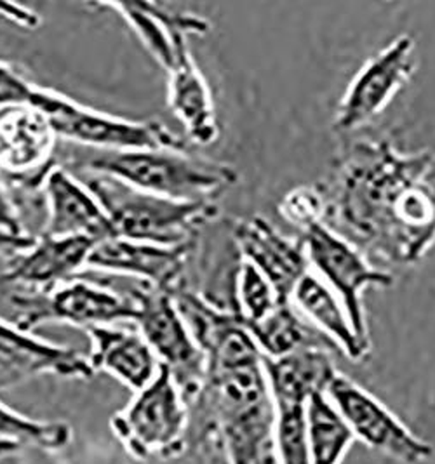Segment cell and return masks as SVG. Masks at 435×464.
I'll return each mask as SVG.
<instances>
[{
	"instance_id": "cell-12",
	"label": "cell",
	"mask_w": 435,
	"mask_h": 464,
	"mask_svg": "<svg viewBox=\"0 0 435 464\" xmlns=\"http://www.w3.org/2000/svg\"><path fill=\"white\" fill-rule=\"evenodd\" d=\"M326 395L352 430L353 437L374 450L404 464L423 463L434 454L430 443L413 435L381 401L351 378L338 372Z\"/></svg>"
},
{
	"instance_id": "cell-9",
	"label": "cell",
	"mask_w": 435,
	"mask_h": 464,
	"mask_svg": "<svg viewBox=\"0 0 435 464\" xmlns=\"http://www.w3.org/2000/svg\"><path fill=\"white\" fill-rule=\"evenodd\" d=\"M303 244L311 272L340 297L357 338L370 344L362 295L368 287H392L394 275L374 268L355 244L326 223L303 232Z\"/></svg>"
},
{
	"instance_id": "cell-30",
	"label": "cell",
	"mask_w": 435,
	"mask_h": 464,
	"mask_svg": "<svg viewBox=\"0 0 435 464\" xmlns=\"http://www.w3.org/2000/svg\"><path fill=\"white\" fill-rule=\"evenodd\" d=\"M23 443L15 442V440H7V439H0V461L20 452Z\"/></svg>"
},
{
	"instance_id": "cell-10",
	"label": "cell",
	"mask_w": 435,
	"mask_h": 464,
	"mask_svg": "<svg viewBox=\"0 0 435 464\" xmlns=\"http://www.w3.org/2000/svg\"><path fill=\"white\" fill-rule=\"evenodd\" d=\"M166 18L174 37L173 62L166 70L169 108L185 127L187 141L208 147L218 140L220 129L211 89L192 58L188 39L206 35L211 24L192 13H176L167 7Z\"/></svg>"
},
{
	"instance_id": "cell-25",
	"label": "cell",
	"mask_w": 435,
	"mask_h": 464,
	"mask_svg": "<svg viewBox=\"0 0 435 464\" xmlns=\"http://www.w3.org/2000/svg\"><path fill=\"white\" fill-rule=\"evenodd\" d=\"M235 312L242 324H251L267 317L270 312L281 304L269 280L260 274L252 265L241 259L233 285Z\"/></svg>"
},
{
	"instance_id": "cell-11",
	"label": "cell",
	"mask_w": 435,
	"mask_h": 464,
	"mask_svg": "<svg viewBox=\"0 0 435 464\" xmlns=\"http://www.w3.org/2000/svg\"><path fill=\"white\" fill-rule=\"evenodd\" d=\"M415 39L402 34L362 64L336 110L338 130H357L391 105L415 73Z\"/></svg>"
},
{
	"instance_id": "cell-14",
	"label": "cell",
	"mask_w": 435,
	"mask_h": 464,
	"mask_svg": "<svg viewBox=\"0 0 435 464\" xmlns=\"http://www.w3.org/2000/svg\"><path fill=\"white\" fill-rule=\"evenodd\" d=\"M44 374L91 380L94 371L87 357L77 350L44 341L0 318V390Z\"/></svg>"
},
{
	"instance_id": "cell-18",
	"label": "cell",
	"mask_w": 435,
	"mask_h": 464,
	"mask_svg": "<svg viewBox=\"0 0 435 464\" xmlns=\"http://www.w3.org/2000/svg\"><path fill=\"white\" fill-rule=\"evenodd\" d=\"M91 338V369L104 371L138 393L159 374L161 363L138 329L100 325L85 331Z\"/></svg>"
},
{
	"instance_id": "cell-1",
	"label": "cell",
	"mask_w": 435,
	"mask_h": 464,
	"mask_svg": "<svg viewBox=\"0 0 435 464\" xmlns=\"http://www.w3.org/2000/svg\"><path fill=\"white\" fill-rule=\"evenodd\" d=\"M324 197L332 225L381 259L415 265L435 244V153L357 141Z\"/></svg>"
},
{
	"instance_id": "cell-2",
	"label": "cell",
	"mask_w": 435,
	"mask_h": 464,
	"mask_svg": "<svg viewBox=\"0 0 435 464\" xmlns=\"http://www.w3.org/2000/svg\"><path fill=\"white\" fill-rule=\"evenodd\" d=\"M187 405L188 447L214 443L228 464H279L275 407L263 359L208 371Z\"/></svg>"
},
{
	"instance_id": "cell-8",
	"label": "cell",
	"mask_w": 435,
	"mask_h": 464,
	"mask_svg": "<svg viewBox=\"0 0 435 464\" xmlns=\"http://www.w3.org/2000/svg\"><path fill=\"white\" fill-rule=\"evenodd\" d=\"M16 312L13 324L32 333L49 324H68L83 329L133 322L131 297L85 280H68L49 291H28L11 297Z\"/></svg>"
},
{
	"instance_id": "cell-29",
	"label": "cell",
	"mask_w": 435,
	"mask_h": 464,
	"mask_svg": "<svg viewBox=\"0 0 435 464\" xmlns=\"http://www.w3.org/2000/svg\"><path fill=\"white\" fill-rule=\"evenodd\" d=\"M35 238H28V237H16L11 233L2 232L0 230V256H4L5 259L15 256V254L25 251L26 247L32 246Z\"/></svg>"
},
{
	"instance_id": "cell-23",
	"label": "cell",
	"mask_w": 435,
	"mask_h": 464,
	"mask_svg": "<svg viewBox=\"0 0 435 464\" xmlns=\"http://www.w3.org/2000/svg\"><path fill=\"white\" fill-rule=\"evenodd\" d=\"M0 439L56 452L72 442V428L63 421L26 418L0 401Z\"/></svg>"
},
{
	"instance_id": "cell-24",
	"label": "cell",
	"mask_w": 435,
	"mask_h": 464,
	"mask_svg": "<svg viewBox=\"0 0 435 464\" xmlns=\"http://www.w3.org/2000/svg\"><path fill=\"white\" fill-rule=\"evenodd\" d=\"M275 450L279 464H311L309 445V403H273Z\"/></svg>"
},
{
	"instance_id": "cell-22",
	"label": "cell",
	"mask_w": 435,
	"mask_h": 464,
	"mask_svg": "<svg viewBox=\"0 0 435 464\" xmlns=\"http://www.w3.org/2000/svg\"><path fill=\"white\" fill-rule=\"evenodd\" d=\"M307 421L311 464L341 463L355 437L326 393L311 397Z\"/></svg>"
},
{
	"instance_id": "cell-4",
	"label": "cell",
	"mask_w": 435,
	"mask_h": 464,
	"mask_svg": "<svg viewBox=\"0 0 435 464\" xmlns=\"http://www.w3.org/2000/svg\"><path fill=\"white\" fill-rule=\"evenodd\" d=\"M72 174L100 200L115 235L133 242L163 247L190 246L199 228L214 221L220 211L216 202H180L136 190L102 174Z\"/></svg>"
},
{
	"instance_id": "cell-17",
	"label": "cell",
	"mask_w": 435,
	"mask_h": 464,
	"mask_svg": "<svg viewBox=\"0 0 435 464\" xmlns=\"http://www.w3.org/2000/svg\"><path fill=\"white\" fill-rule=\"evenodd\" d=\"M42 190L47 204L44 233L87 237L94 242L117 237L100 200L66 168L51 162L42 179Z\"/></svg>"
},
{
	"instance_id": "cell-7",
	"label": "cell",
	"mask_w": 435,
	"mask_h": 464,
	"mask_svg": "<svg viewBox=\"0 0 435 464\" xmlns=\"http://www.w3.org/2000/svg\"><path fill=\"white\" fill-rule=\"evenodd\" d=\"M140 331L163 367H166L185 401H190L206 380V357L182 317L174 293L138 282L129 287Z\"/></svg>"
},
{
	"instance_id": "cell-21",
	"label": "cell",
	"mask_w": 435,
	"mask_h": 464,
	"mask_svg": "<svg viewBox=\"0 0 435 464\" xmlns=\"http://www.w3.org/2000/svg\"><path fill=\"white\" fill-rule=\"evenodd\" d=\"M244 325L267 359H281L311 346H334L331 341H324L322 333L311 329L300 318L292 303H281L267 317Z\"/></svg>"
},
{
	"instance_id": "cell-27",
	"label": "cell",
	"mask_w": 435,
	"mask_h": 464,
	"mask_svg": "<svg viewBox=\"0 0 435 464\" xmlns=\"http://www.w3.org/2000/svg\"><path fill=\"white\" fill-rule=\"evenodd\" d=\"M35 85L23 79L9 64L0 62V108L30 106Z\"/></svg>"
},
{
	"instance_id": "cell-26",
	"label": "cell",
	"mask_w": 435,
	"mask_h": 464,
	"mask_svg": "<svg viewBox=\"0 0 435 464\" xmlns=\"http://www.w3.org/2000/svg\"><path fill=\"white\" fill-rule=\"evenodd\" d=\"M279 214L303 232L324 223L326 197L324 191L313 187H300L291 190L279 204Z\"/></svg>"
},
{
	"instance_id": "cell-19",
	"label": "cell",
	"mask_w": 435,
	"mask_h": 464,
	"mask_svg": "<svg viewBox=\"0 0 435 464\" xmlns=\"http://www.w3.org/2000/svg\"><path fill=\"white\" fill-rule=\"evenodd\" d=\"M273 403H309L311 397L326 393L338 371L328 348L311 346L281 359L263 357Z\"/></svg>"
},
{
	"instance_id": "cell-5",
	"label": "cell",
	"mask_w": 435,
	"mask_h": 464,
	"mask_svg": "<svg viewBox=\"0 0 435 464\" xmlns=\"http://www.w3.org/2000/svg\"><path fill=\"white\" fill-rule=\"evenodd\" d=\"M30 108L64 143L93 150H176L187 140L159 121H127L79 105L56 91L35 85Z\"/></svg>"
},
{
	"instance_id": "cell-20",
	"label": "cell",
	"mask_w": 435,
	"mask_h": 464,
	"mask_svg": "<svg viewBox=\"0 0 435 464\" xmlns=\"http://www.w3.org/2000/svg\"><path fill=\"white\" fill-rule=\"evenodd\" d=\"M291 303L349 359L362 362L368 357L371 346L357 338L340 297L311 270L296 285Z\"/></svg>"
},
{
	"instance_id": "cell-13",
	"label": "cell",
	"mask_w": 435,
	"mask_h": 464,
	"mask_svg": "<svg viewBox=\"0 0 435 464\" xmlns=\"http://www.w3.org/2000/svg\"><path fill=\"white\" fill-rule=\"evenodd\" d=\"M232 240L239 257L269 280L279 301L291 303L296 285L311 272L303 238L292 240L265 218L249 216L233 225Z\"/></svg>"
},
{
	"instance_id": "cell-6",
	"label": "cell",
	"mask_w": 435,
	"mask_h": 464,
	"mask_svg": "<svg viewBox=\"0 0 435 464\" xmlns=\"http://www.w3.org/2000/svg\"><path fill=\"white\" fill-rule=\"evenodd\" d=\"M188 405L166 367L123 411L110 428L127 454L140 461L174 459L188 447Z\"/></svg>"
},
{
	"instance_id": "cell-3",
	"label": "cell",
	"mask_w": 435,
	"mask_h": 464,
	"mask_svg": "<svg viewBox=\"0 0 435 464\" xmlns=\"http://www.w3.org/2000/svg\"><path fill=\"white\" fill-rule=\"evenodd\" d=\"M60 166L72 172H93L152 195L180 202H214L232 188V166L176 150H93L70 145Z\"/></svg>"
},
{
	"instance_id": "cell-28",
	"label": "cell",
	"mask_w": 435,
	"mask_h": 464,
	"mask_svg": "<svg viewBox=\"0 0 435 464\" xmlns=\"http://www.w3.org/2000/svg\"><path fill=\"white\" fill-rule=\"evenodd\" d=\"M0 230L16 235V237H26V233L23 230V225H21L20 214L9 195L4 179H0Z\"/></svg>"
},
{
	"instance_id": "cell-16",
	"label": "cell",
	"mask_w": 435,
	"mask_h": 464,
	"mask_svg": "<svg viewBox=\"0 0 435 464\" xmlns=\"http://www.w3.org/2000/svg\"><path fill=\"white\" fill-rule=\"evenodd\" d=\"M190 246L163 247L114 237L94 246L85 268L123 275L176 293L185 287L182 278L185 275Z\"/></svg>"
},
{
	"instance_id": "cell-15",
	"label": "cell",
	"mask_w": 435,
	"mask_h": 464,
	"mask_svg": "<svg viewBox=\"0 0 435 464\" xmlns=\"http://www.w3.org/2000/svg\"><path fill=\"white\" fill-rule=\"evenodd\" d=\"M98 242L87 237L39 235L30 247L5 259L0 282L30 291H49L87 266L89 254Z\"/></svg>"
}]
</instances>
